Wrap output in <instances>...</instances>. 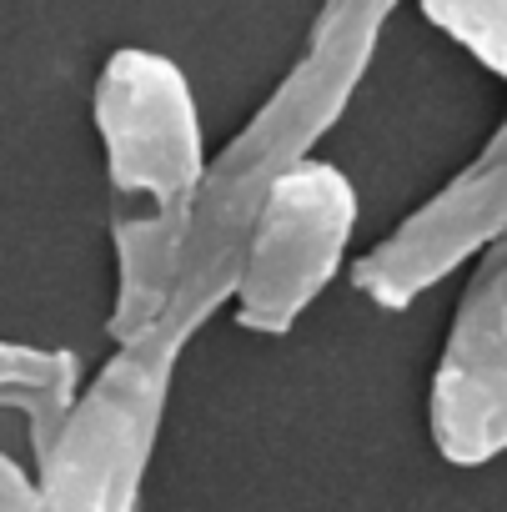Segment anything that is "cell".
<instances>
[{"instance_id":"3","label":"cell","mask_w":507,"mask_h":512,"mask_svg":"<svg viewBox=\"0 0 507 512\" xmlns=\"http://www.w3.org/2000/svg\"><path fill=\"white\" fill-rule=\"evenodd\" d=\"M181 352L166 332H146L76 387L66 417L36 447L41 512H136Z\"/></svg>"},{"instance_id":"1","label":"cell","mask_w":507,"mask_h":512,"mask_svg":"<svg viewBox=\"0 0 507 512\" xmlns=\"http://www.w3.org/2000/svg\"><path fill=\"white\" fill-rule=\"evenodd\" d=\"M91 116L106 156L116 256L111 337L121 347L156 332L171 307L206 176V136L191 81L151 46H121L106 56L91 91Z\"/></svg>"},{"instance_id":"7","label":"cell","mask_w":507,"mask_h":512,"mask_svg":"<svg viewBox=\"0 0 507 512\" xmlns=\"http://www.w3.org/2000/svg\"><path fill=\"white\" fill-rule=\"evenodd\" d=\"M417 6L442 36H452L507 86V0H417Z\"/></svg>"},{"instance_id":"4","label":"cell","mask_w":507,"mask_h":512,"mask_svg":"<svg viewBox=\"0 0 507 512\" xmlns=\"http://www.w3.org/2000/svg\"><path fill=\"white\" fill-rule=\"evenodd\" d=\"M357 226V191L327 161H297L262 201L251 221L241 272H236V322L246 332H292L302 312L327 292Z\"/></svg>"},{"instance_id":"5","label":"cell","mask_w":507,"mask_h":512,"mask_svg":"<svg viewBox=\"0 0 507 512\" xmlns=\"http://www.w3.org/2000/svg\"><path fill=\"white\" fill-rule=\"evenodd\" d=\"M502 236H507V121L442 191H432L417 211H407L362 256L352 267V282L377 307L402 312Z\"/></svg>"},{"instance_id":"2","label":"cell","mask_w":507,"mask_h":512,"mask_svg":"<svg viewBox=\"0 0 507 512\" xmlns=\"http://www.w3.org/2000/svg\"><path fill=\"white\" fill-rule=\"evenodd\" d=\"M377 41H312L302 56L287 66V76L262 96L231 141L211 156L201 191H196V216L186 231V256L181 277L171 292V307L156 332H166L176 347H186L236 292L241 251L251 236L267 191L327 141V131L342 121L352 106L367 66H372Z\"/></svg>"},{"instance_id":"6","label":"cell","mask_w":507,"mask_h":512,"mask_svg":"<svg viewBox=\"0 0 507 512\" xmlns=\"http://www.w3.org/2000/svg\"><path fill=\"white\" fill-rule=\"evenodd\" d=\"M427 427L452 467L507 452V236L482 251L457 302L427 392Z\"/></svg>"},{"instance_id":"9","label":"cell","mask_w":507,"mask_h":512,"mask_svg":"<svg viewBox=\"0 0 507 512\" xmlns=\"http://www.w3.org/2000/svg\"><path fill=\"white\" fill-rule=\"evenodd\" d=\"M0 512H41L36 477H26L21 462H11L6 452H0Z\"/></svg>"},{"instance_id":"8","label":"cell","mask_w":507,"mask_h":512,"mask_svg":"<svg viewBox=\"0 0 507 512\" xmlns=\"http://www.w3.org/2000/svg\"><path fill=\"white\" fill-rule=\"evenodd\" d=\"M397 6L402 0H322L307 36L312 41H377Z\"/></svg>"}]
</instances>
